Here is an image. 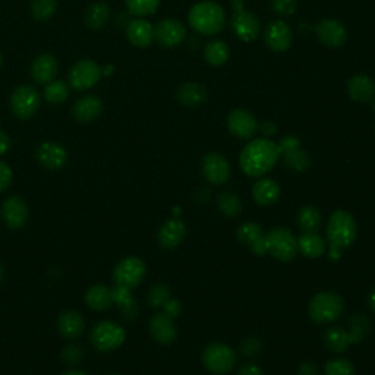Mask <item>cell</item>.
<instances>
[{
  "mask_svg": "<svg viewBox=\"0 0 375 375\" xmlns=\"http://www.w3.org/2000/svg\"><path fill=\"white\" fill-rule=\"evenodd\" d=\"M280 157L277 144L270 139L259 138L250 142L240 153V167L248 176L258 178L266 175L276 166Z\"/></svg>",
  "mask_w": 375,
  "mask_h": 375,
  "instance_id": "6da1fadb",
  "label": "cell"
},
{
  "mask_svg": "<svg viewBox=\"0 0 375 375\" xmlns=\"http://www.w3.org/2000/svg\"><path fill=\"white\" fill-rule=\"evenodd\" d=\"M356 222L353 215L348 211L337 210L328 220L327 239L330 243V258L337 259L342 255V250L351 247L356 239Z\"/></svg>",
  "mask_w": 375,
  "mask_h": 375,
  "instance_id": "7a4b0ae2",
  "label": "cell"
},
{
  "mask_svg": "<svg viewBox=\"0 0 375 375\" xmlns=\"http://www.w3.org/2000/svg\"><path fill=\"white\" fill-rule=\"evenodd\" d=\"M188 21L197 33L214 36L224 28L226 12L215 2H199L191 8Z\"/></svg>",
  "mask_w": 375,
  "mask_h": 375,
  "instance_id": "3957f363",
  "label": "cell"
},
{
  "mask_svg": "<svg viewBox=\"0 0 375 375\" xmlns=\"http://www.w3.org/2000/svg\"><path fill=\"white\" fill-rule=\"evenodd\" d=\"M344 311V302L340 295L335 292H321L315 295L308 307L311 320L319 324H328L336 321Z\"/></svg>",
  "mask_w": 375,
  "mask_h": 375,
  "instance_id": "277c9868",
  "label": "cell"
},
{
  "mask_svg": "<svg viewBox=\"0 0 375 375\" xmlns=\"http://www.w3.org/2000/svg\"><path fill=\"white\" fill-rule=\"evenodd\" d=\"M267 252L279 261L287 263L298 254V239L284 227H274L266 235Z\"/></svg>",
  "mask_w": 375,
  "mask_h": 375,
  "instance_id": "5b68a950",
  "label": "cell"
},
{
  "mask_svg": "<svg viewBox=\"0 0 375 375\" xmlns=\"http://www.w3.org/2000/svg\"><path fill=\"white\" fill-rule=\"evenodd\" d=\"M236 353L224 343H210L203 352L204 367L217 375H223L236 367Z\"/></svg>",
  "mask_w": 375,
  "mask_h": 375,
  "instance_id": "8992f818",
  "label": "cell"
},
{
  "mask_svg": "<svg viewBox=\"0 0 375 375\" xmlns=\"http://www.w3.org/2000/svg\"><path fill=\"white\" fill-rule=\"evenodd\" d=\"M126 339L123 327L113 321H102L91 330L90 340L97 351L109 352L121 348Z\"/></svg>",
  "mask_w": 375,
  "mask_h": 375,
  "instance_id": "52a82bcc",
  "label": "cell"
},
{
  "mask_svg": "<svg viewBox=\"0 0 375 375\" xmlns=\"http://www.w3.org/2000/svg\"><path fill=\"white\" fill-rule=\"evenodd\" d=\"M40 94L33 85H20L10 95V109L21 121L31 119L40 109Z\"/></svg>",
  "mask_w": 375,
  "mask_h": 375,
  "instance_id": "ba28073f",
  "label": "cell"
},
{
  "mask_svg": "<svg viewBox=\"0 0 375 375\" xmlns=\"http://www.w3.org/2000/svg\"><path fill=\"white\" fill-rule=\"evenodd\" d=\"M103 75V70L94 61L82 59L74 65L69 72V84L74 90L84 91L90 90L98 84L100 78Z\"/></svg>",
  "mask_w": 375,
  "mask_h": 375,
  "instance_id": "9c48e42d",
  "label": "cell"
},
{
  "mask_svg": "<svg viewBox=\"0 0 375 375\" xmlns=\"http://www.w3.org/2000/svg\"><path fill=\"white\" fill-rule=\"evenodd\" d=\"M144 276H146V264L137 257L122 259L113 271V280L116 282V284L129 287V289L137 287L142 282Z\"/></svg>",
  "mask_w": 375,
  "mask_h": 375,
  "instance_id": "30bf717a",
  "label": "cell"
},
{
  "mask_svg": "<svg viewBox=\"0 0 375 375\" xmlns=\"http://www.w3.org/2000/svg\"><path fill=\"white\" fill-rule=\"evenodd\" d=\"M266 45L273 52H286L291 49L293 41V33L291 26L283 21H273L267 25L264 31Z\"/></svg>",
  "mask_w": 375,
  "mask_h": 375,
  "instance_id": "8fae6325",
  "label": "cell"
},
{
  "mask_svg": "<svg viewBox=\"0 0 375 375\" xmlns=\"http://www.w3.org/2000/svg\"><path fill=\"white\" fill-rule=\"evenodd\" d=\"M315 33L324 46L333 49L342 47L346 40H348V31H346L343 24L330 18H326L316 24Z\"/></svg>",
  "mask_w": 375,
  "mask_h": 375,
  "instance_id": "7c38bea8",
  "label": "cell"
},
{
  "mask_svg": "<svg viewBox=\"0 0 375 375\" xmlns=\"http://www.w3.org/2000/svg\"><path fill=\"white\" fill-rule=\"evenodd\" d=\"M185 26L178 20H163L154 28V38L158 41V45L167 49L179 46L185 40Z\"/></svg>",
  "mask_w": 375,
  "mask_h": 375,
  "instance_id": "4fadbf2b",
  "label": "cell"
},
{
  "mask_svg": "<svg viewBox=\"0 0 375 375\" xmlns=\"http://www.w3.org/2000/svg\"><path fill=\"white\" fill-rule=\"evenodd\" d=\"M227 128L235 137L248 139L255 135L258 131V123L252 113L243 109H236L229 113L227 116Z\"/></svg>",
  "mask_w": 375,
  "mask_h": 375,
  "instance_id": "5bb4252c",
  "label": "cell"
},
{
  "mask_svg": "<svg viewBox=\"0 0 375 375\" xmlns=\"http://www.w3.org/2000/svg\"><path fill=\"white\" fill-rule=\"evenodd\" d=\"M230 25H232V30L238 36V38L247 43L254 41L259 36V31H261V25H259L257 17L247 10L235 12Z\"/></svg>",
  "mask_w": 375,
  "mask_h": 375,
  "instance_id": "9a60e30c",
  "label": "cell"
},
{
  "mask_svg": "<svg viewBox=\"0 0 375 375\" xmlns=\"http://www.w3.org/2000/svg\"><path fill=\"white\" fill-rule=\"evenodd\" d=\"M203 175L214 185H223L230 176V166L222 154L210 153L203 158Z\"/></svg>",
  "mask_w": 375,
  "mask_h": 375,
  "instance_id": "2e32d148",
  "label": "cell"
},
{
  "mask_svg": "<svg viewBox=\"0 0 375 375\" xmlns=\"http://www.w3.org/2000/svg\"><path fill=\"white\" fill-rule=\"evenodd\" d=\"M36 157L38 163L49 170H57L66 164L68 153L66 150L54 142H45L37 148Z\"/></svg>",
  "mask_w": 375,
  "mask_h": 375,
  "instance_id": "e0dca14e",
  "label": "cell"
},
{
  "mask_svg": "<svg viewBox=\"0 0 375 375\" xmlns=\"http://www.w3.org/2000/svg\"><path fill=\"white\" fill-rule=\"evenodd\" d=\"M2 213L6 226L12 230L21 229L26 223L28 214H30L26 203L20 197H9L5 201Z\"/></svg>",
  "mask_w": 375,
  "mask_h": 375,
  "instance_id": "ac0fdd59",
  "label": "cell"
},
{
  "mask_svg": "<svg viewBox=\"0 0 375 375\" xmlns=\"http://www.w3.org/2000/svg\"><path fill=\"white\" fill-rule=\"evenodd\" d=\"M238 238L242 243L248 245L254 254H257V255L267 254L266 235L263 232V227L259 224L252 223V222L243 223L238 229Z\"/></svg>",
  "mask_w": 375,
  "mask_h": 375,
  "instance_id": "d6986e66",
  "label": "cell"
},
{
  "mask_svg": "<svg viewBox=\"0 0 375 375\" xmlns=\"http://www.w3.org/2000/svg\"><path fill=\"white\" fill-rule=\"evenodd\" d=\"M103 113V102L97 95H85L72 107V116L81 123L95 121Z\"/></svg>",
  "mask_w": 375,
  "mask_h": 375,
  "instance_id": "ffe728a7",
  "label": "cell"
},
{
  "mask_svg": "<svg viewBox=\"0 0 375 375\" xmlns=\"http://www.w3.org/2000/svg\"><path fill=\"white\" fill-rule=\"evenodd\" d=\"M150 333L157 343L169 344L176 339L178 330H176L175 323H173V319H170L169 315L162 312V314H155L151 319Z\"/></svg>",
  "mask_w": 375,
  "mask_h": 375,
  "instance_id": "44dd1931",
  "label": "cell"
},
{
  "mask_svg": "<svg viewBox=\"0 0 375 375\" xmlns=\"http://www.w3.org/2000/svg\"><path fill=\"white\" fill-rule=\"evenodd\" d=\"M57 70H59V63L53 54H40L36 57L31 65V77L38 84H49L54 81Z\"/></svg>",
  "mask_w": 375,
  "mask_h": 375,
  "instance_id": "7402d4cb",
  "label": "cell"
},
{
  "mask_svg": "<svg viewBox=\"0 0 375 375\" xmlns=\"http://www.w3.org/2000/svg\"><path fill=\"white\" fill-rule=\"evenodd\" d=\"M185 235H186L185 223L178 217H173V219H169L162 226L160 232H158V242H160L162 247L167 250H173L179 247V245L183 242Z\"/></svg>",
  "mask_w": 375,
  "mask_h": 375,
  "instance_id": "603a6c76",
  "label": "cell"
},
{
  "mask_svg": "<svg viewBox=\"0 0 375 375\" xmlns=\"http://www.w3.org/2000/svg\"><path fill=\"white\" fill-rule=\"evenodd\" d=\"M348 93L359 103H371L375 100V82L367 75H356L348 82Z\"/></svg>",
  "mask_w": 375,
  "mask_h": 375,
  "instance_id": "cb8c5ba5",
  "label": "cell"
},
{
  "mask_svg": "<svg viewBox=\"0 0 375 375\" xmlns=\"http://www.w3.org/2000/svg\"><path fill=\"white\" fill-rule=\"evenodd\" d=\"M126 36L135 47L146 49L154 40V28L146 20H135L129 22L126 28Z\"/></svg>",
  "mask_w": 375,
  "mask_h": 375,
  "instance_id": "d4e9b609",
  "label": "cell"
},
{
  "mask_svg": "<svg viewBox=\"0 0 375 375\" xmlns=\"http://www.w3.org/2000/svg\"><path fill=\"white\" fill-rule=\"evenodd\" d=\"M85 327L84 316L77 311H65L57 320V330L68 339H77L82 335Z\"/></svg>",
  "mask_w": 375,
  "mask_h": 375,
  "instance_id": "484cf974",
  "label": "cell"
},
{
  "mask_svg": "<svg viewBox=\"0 0 375 375\" xmlns=\"http://www.w3.org/2000/svg\"><path fill=\"white\" fill-rule=\"evenodd\" d=\"M280 195V188L273 179H259L252 186V197L259 206H271Z\"/></svg>",
  "mask_w": 375,
  "mask_h": 375,
  "instance_id": "4316f807",
  "label": "cell"
},
{
  "mask_svg": "<svg viewBox=\"0 0 375 375\" xmlns=\"http://www.w3.org/2000/svg\"><path fill=\"white\" fill-rule=\"evenodd\" d=\"M113 292V304H118L121 307V314L125 320L132 321L138 314V305L132 296V292L129 287L116 284Z\"/></svg>",
  "mask_w": 375,
  "mask_h": 375,
  "instance_id": "83f0119b",
  "label": "cell"
},
{
  "mask_svg": "<svg viewBox=\"0 0 375 375\" xmlns=\"http://www.w3.org/2000/svg\"><path fill=\"white\" fill-rule=\"evenodd\" d=\"M179 103L188 107H198L207 100V89L198 82H186L178 90Z\"/></svg>",
  "mask_w": 375,
  "mask_h": 375,
  "instance_id": "f1b7e54d",
  "label": "cell"
},
{
  "mask_svg": "<svg viewBox=\"0 0 375 375\" xmlns=\"http://www.w3.org/2000/svg\"><path fill=\"white\" fill-rule=\"evenodd\" d=\"M85 302L94 311H106L113 305V292L105 284H95L86 292Z\"/></svg>",
  "mask_w": 375,
  "mask_h": 375,
  "instance_id": "f546056e",
  "label": "cell"
},
{
  "mask_svg": "<svg viewBox=\"0 0 375 375\" xmlns=\"http://www.w3.org/2000/svg\"><path fill=\"white\" fill-rule=\"evenodd\" d=\"M298 252L308 258H319L326 252V242L316 232H305L298 239Z\"/></svg>",
  "mask_w": 375,
  "mask_h": 375,
  "instance_id": "4dcf8cb0",
  "label": "cell"
},
{
  "mask_svg": "<svg viewBox=\"0 0 375 375\" xmlns=\"http://www.w3.org/2000/svg\"><path fill=\"white\" fill-rule=\"evenodd\" d=\"M324 343L330 351H333L336 353H342L344 351H348L349 346L353 342H352L349 331H346L342 327H331L326 331Z\"/></svg>",
  "mask_w": 375,
  "mask_h": 375,
  "instance_id": "1f68e13d",
  "label": "cell"
},
{
  "mask_svg": "<svg viewBox=\"0 0 375 375\" xmlns=\"http://www.w3.org/2000/svg\"><path fill=\"white\" fill-rule=\"evenodd\" d=\"M109 17H110L109 5L106 2H97L86 9L85 22L90 30H102L106 25Z\"/></svg>",
  "mask_w": 375,
  "mask_h": 375,
  "instance_id": "d6a6232c",
  "label": "cell"
},
{
  "mask_svg": "<svg viewBox=\"0 0 375 375\" xmlns=\"http://www.w3.org/2000/svg\"><path fill=\"white\" fill-rule=\"evenodd\" d=\"M229 56H230V52H229L227 45L220 40L210 41L204 49V57L211 66L224 65L229 61Z\"/></svg>",
  "mask_w": 375,
  "mask_h": 375,
  "instance_id": "836d02e7",
  "label": "cell"
},
{
  "mask_svg": "<svg viewBox=\"0 0 375 375\" xmlns=\"http://www.w3.org/2000/svg\"><path fill=\"white\" fill-rule=\"evenodd\" d=\"M282 155H283L284 164L292 171L304 173L311 167V157L304 150H300V147L287 151Z\"/></svg>",
  "mask_w": 375,
  "mask_h": 375,
  "instance_id": "e575fe53",
  "label": "cell"
},
{
  "mask_svg": "<svg viewBox=\"0 0 375 375\" xmlns=\"http://www.w3.org/2000/svg\"><path fill=\"white\" fill-rule=\"evenodd\" d=\"M298 223L304 232H316L321 226V213L312 206H305L299 211Z\"/></svg>",
  "mask_w": 375,
  "mask_h": 375,
  "instance_id": "d590c367",
  "label": "cell"
},
{
  "mask_svg": "<svg viewBox=\"0 0 375 375\" xmlns=\"http://www.w3.org/2000/svg\"><path fill=\"white\" fill-rule=\"evenodd\" d=\"M69 97V86L61 79H54L47 84L45 89V98L50 105H59L66 102Z\"/></svg>",
  "mask_w": 375,
  "mask_h": 375,
  "instance_id": "8d00e7d4",
  "label": "cell"
},
{
  "mask_svg": "<svg viewBox=\"0 0 375 375\" xmlns=\"http://www.w3.org/2000/svg\"><path fill=\"white\" fill-rule=\"evenodd\" d=\"M351 337L353 343H360L362 342L371 331V321L368 320V316L362 314H355L351 316Z\"/></svg>",
  "mask_w": 375,
  "mask_h": 375,
  "instance_id": "74e56055",
  "label": "cell"
},
{
  "mask_svg": "<svg viewBox=\"0 0 375 375\" xmlns=\"http://www.w3.org/2000/svg\"><path fill=\"white\" fill-rule=\"evenodd\" d=\"M219 208L223 214L229 215V217H236V215L242 211V203L240 198L230 191H224L217 198Z\"/></svg>",
  "mask_w": 375,
  "mask_h": 375,
  "instance_id": "f35d334b",
  "label": "cell"
},
{
  "mask_svg": "<svg viewBox=\"0 0 375 375\" xmlns=\"http://www.w3.org/2000/svg\"><path fill=\"white\" fill-rule=\"evenodd\" d=\"M57 9V0H33L31 13L38 22L50 20Z\"/></svg>",
  "mask_w": 375,
  "mask_h": 375,
  "instance_id": "ab89813d",
  "label": "cell"
},
{
  "mask_svg": "<svg viewBox=\"0 0 375 375\" xmlns=\"http://www.w3.org/2000/svg\"><path fill=\"white\" fill-rule=\"evenodd\" d=\"M125 3L132 15L147 17L157 10L160 0H125Z\"/></svg>",
  "mask_w": 375,
  "mask_h": 375,
  "instance_id": "60d3db41",
  "label": "cell"
},
{
  "mask_svg": "<svg viewBox=\"0 0 375 375\" xmlns=\"http://www.w3.org/2000/svg\"><path fill=\"white\" fill-rule=\"evenodd\" d=\"M326 375H355V367L346 358H335L327 362Z\"/></svg>",
  "mask_w": 375,
  "mask_h": 375,
  "instance_id": "b9f144b4",
  "label": "cell"
},
{
  "mask_svg": "<svg viewBox=\"0 0 375 375\" xmlns=\"http://www.w3.org/2000/svg\"><path fill=\"white\" fill-rule=\"evenodd\" d=\"M171 298V292L166 284H154L148 292V304L153 308H163L166 302Z\"/></svg>",
  "mask_w": 375,
  "mask_h": 375,
  "instance_id": "7bdbcfd3",
  "label": "cell"
},
{
  "mask_svg": "<svg viewBox=\"0 0 375 375\" xmlns=\"http://www.w3.org/2000/svg\"><path fill=\"white\" fill-rule=\"evenodd\" d=\"M273 10L282 17H291L298 9L296 0H271Z\"/></svg>",
  "mask_w": 375,
  "mask_h": 375,
  "instance_id": "ee69618b",
  "label": "cell"
},
{
  "mask_svg": "<svg viewBox=\"0 0 375 375\" xmlns=\"http://www.w3.org/2000/svg\"><path fill=\"white\" fill-rule=\"evenodd\" d=\"M239 349L242 352L243 356H247V358H254L257 356L259 352H261L263 349V343L259 342L258 339L255 337H248V339H245L240 346H239Z\"/></svg>",
  "mask_w": 375,
  "mask_h": 375,
  "instance_id": "f6af8a7d",
  "label": "cell"
},
{
  "mask_svg": "<svg viewBox=\"0 0 375 375\" xmlns=\"http://www.w3.org/2000/svg\"><path fill=\"white\" fill-rule=\"evenodd\" d=\"M82 356H84V349L79 348V344H70V346H68V348H65L62 352L63 360L70 365H75V364L81 362Z\"/></svg>",
  "mask_w": 375,
  "mask_h": 375,
  "instance_id": "bcb514c9",
  "label": "cell"
},
{
  "mask_svg": "<svg viewBox=\"0 0 375 375\" xmlns=\"http://www.w3.org/2000/svg\"><path fill=\"white\" fill-rule=\"evenodd\" d=\"M12 178H13L12 169L5 162H0V192L8 190L9 185L12 183Z\"/></svg>",
  "mask_w": 375,
  "mask_h": 375,
  "instance_id": "7dc6e473",
  "label": "cell"
},
{
  "mask_svg": "<svg viewBox=\"0 0 375 375\" xmlns=\"http://www.w3.org/2000/svg\"><path fill=\"white\" fill-rule=\"evenodd\" d=\"M277 147H279V151H280V155H282V154H284L287 151L299 148L300 147V139L298 137H295V135H287L280 141V144H277Z\"/></svg>",
  "mask_w": 375,
  "mask_h": 375,
  "instance_id": "c3c4849f",
  "label": "cell"
},
{
  "mask_svg": "<svg viewBox=\"0 0 375 375\" xmlns=\"http://www.w3.org/2000/svg\"><path fill=\"white\" fill-rule=\"evenodd\" d=\"M163 309H164V314L169 315L170 319H175V316H178L182 311V304L178 300V299H169L166 304L163 305Z\"/></svg>",
  "mask_w": 375,
  "mask_h": 375,
  "instance_id": "681fc988",
  "label": "cell"
},
{
  "mask_svg": "<svg viewBox=\"0 0 375 375\" xmlns=\"http://www.w3.org/2000/svg\"><path fill=\"white\" fill-rule=\"evenodd\" d=\"M238 375H264L261 368L255 364H245L239 368Z\"/></svg>",
  "mask_w": 375,
  "mask_h": 375,
  "instance_id": "f907efd6",
  "label": "cell"
},
{
  "mask_svg": "<svg viewBox=\"0 0 375 375\" xmlns=\"http://www.w3.org/2000/svg\"><path fill=\"white\" fill-rule=\"evenodd\" d=\"M298 375H319V367H316V364L311 362V360H308V362H304L299 367Z\"/></svg>",
  "mask_w": 375,
  "mask_h": 375,
  "instance_id": "816d5d0a",
  "label": "cell"
},
{
  "mask_svg": "<svg viewBox=\"0 0 375 375\" xmlns=\"http://www.w3.org/2000/svg\"><path fill=\"white\" fill-rule=\"evenodd\" d=\"M12 146V142H10V138L8 137V134H5L3 131H0V155H3L9 151Z\"/></svg>",
  "mask_w": 375,
  "mask_h": 375,
  "instance_id": "f5cc1de1",
  "label": "cell"
},
{
  "mask_svg": "<svg viewBox=\"0 0 375 375\" xmlns=\"http://www.w3.org/2000/svg\"><path fill=\"white\" fill-rule=\"evenodd\" d=\"M261 131H263V134H266V135H273V134H276L277 128H276V125L271 123V122H266V123L261 126Z\"/></svg>",
  "mask_w": 375,
  "mask_h": 375,
  "instance_id": "db71d44e",
  "label": "cell"
},
{
  "mask_svg": "<svg viewBox=\"0 0 375 375\" xmlns=\"http://www.w3.org/2000/svg\"><path fill=\"white\" fill-rule=\"evenodd\" d=\"M210 198V190H207V188H204V190H201L199 194H198V199L201 201V203H204V201H207Z\"/></svg>",
  "mask_w": 375,
  "mask_h": 375,
  "instance_id": "11a10c76",
  "label": "cell"
},
{
  "mask_svg": "<svg viewBox=\"0 0 375 375\" xmlns=\"http://www.w3.org/2000/svg\"><path fill=\"white\" fill-rule=\"evenodd\" d=\"M368 302H369V307H371V309L375 312V289H374V291H372V293L369 295Z\"/></svg>",
  "mask_w": 375,
  "mask_h": 375,
  "instance_id": "9f6ffc18",
  "label": "cell"
},
{
  "mask_svg": "<svg viewBox=\"0 0 375 375\" xmlns=\"http://www.w3.org/2000/svg\"><path fill=\"white\" fill-rule=\"evenodd\" d=\"M234 8H235V12H240L243 10V3L240 2V0H234Z\"/></svg>",
  "mask_w": 375,
  "mask_h": 375,
  "instance_id": "6f0895ef",
  "label": "cell"
},
{
  "mask_svg": "<svg viewBox=\"0 0 375 375\" xmlns=\"http://www.w3.org/2000/svg\"><path fill=\"white\" fill-rule=\"evenodd\" d=\"M62 375H86V374L82 372V371H68V372H65Z\"/></svg>",
  "mask_w": 375,
  "mask_h": 375,
  "instance_id": "680465c9",
  "label": "cell"
},
{
  "mask_svg": "<svg viewBox=\"0 0 375 375\" xmlns=\"http://www.w3.org/2000/svg\"><path fill=\"white\" fill-rule=\"evenodd\" d=\"M2 65H3V56L0 53V68H2Z\"/></svg>",
  "mask_w": 375,
  "mask_h": 375,
  "instance_id": "91938a15",
  "label": "cell"
},
{
  "mask_svg": "<svg viewBox=\"0 0 375 375\" xmlns=\"http://www.w3.org/2000/svg\"><path fill=\"white\" fill-rule=\"evenodd\" d=\"M113 375H114V374H113Z\"/></svg>",
  "mask_w": 375,
  "mask_h": 375,
  "instance_id": "94428289",
  "label": "cell"
}]
</instances>
